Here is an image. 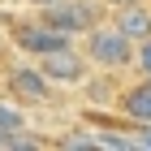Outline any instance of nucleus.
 <instances>
[{
    "label": "nucleus",
    "mask_w": 151,
    "mask_h": 151,
    "mask_svg": "<svg viewBox=\"0 0 151 151\" xmlns=\"http://www.w3.org/2000/svg\"><path fill=\"white\" fill-rule=\"evenodd\" d=\"M78 47L86 52L91 69H99V73H129L134 69V47L138 43H134L112 17H104V22H95L91 30L78 39Z\"/></svg>",
    "instance_id": "1"
},
{
    "label": "nucleus",
    "mask_w": 151,
    "mask_h": 151,
    "mask_svg": "<svg viewBox=\"0 0 151 151\" xmlns=\"http://www.w3.org/2000/svg\"><path fill=\"white\" fill-rule=\"evenodd\" d=\"M35 13L52 26V30H60V35H69V39H82L95 22L108 17V4L104 0H56V4L35 9Z\"/></svg>",
    "instance_id": "2"
},
{
    "label": "nucleus",
    "mask_w": 151,
    "mask_h": 151,
    "mask_svg": "<svg viewBox=\"0 0 151 151\" xmlns=\"http://www.w3.org/2000/svg\"><path fill=\"white\" fill-rule=\"evenodd\" d=\"M35 65L47 73L52 86H82V82L91 78V60H86V52L78 47V39H73V43L52 47V52H39Z\"/></svg>",
    "instance_id": "3"
},
{
    "label": "nucleus",
    "mask_w": 151,
    "mask_h": 151,
    "mask_svg": "<svg viewBox=\"0 0 151 151\" xmlns=\"http://www.w3.org/2000/svg\"><path fill=\"white\" fill-rule=\"evenodd\" d=\"M4 95H13L26 108H43V104H52L56 86L47 82V73L39 69L35 60H22V65H9L4 69Z\"/></svg>",
    "instance_id": "4"
},
{
    "label": "nucleus",
    "mask_w": 151,
    "mask_h": 151,
    "mask_svg": "<svg viewBox=\"0 0 151 151\" xmlns=\"http://www.w3.org/2000/svg\"><path fill=\"white\" fill-rule=\"evenodd\" d=\"M9 39H13V47L17 52H30V56H39V52H52V47H60V43H73L69 35H60V30H52V26L43 22V17H26L22 26H13L9 30Z\"/></svg>",
    "instance_id": "5"
},
{
    "label": "nucleus",
    "mask_w": 151,
    "mask_h": 151,
    "mask_svg": "<svg viewBox=\"0 0 151 151\" xmlns=\"http://www.w3.org/2000/svg\"><path fill=\"white\" fill-rule=\"evenodd\" d=\"M116 112L129 116L134 125H151V73H138V82L121 86V95H116Z\"/></svg>",
    "instance_id": "6"
},
{
    "label": "nucleus",
    "mask_w": 151,
    "mask_h": 151,
    "mask_svg": "<svg viewBox=\"0 0 151 151\" xmlns=\"http://www.w3.org/2000/svg\"><path fill=\"white\" fill-rule=\"evenodd\" d=\"M108 17H112V22L121 26L134 43L151 35V0H129V4H116V9H108Z\"/></svg>",
    "instance_id": "7"
},
{
    "label": "nucleus",
    "mask_w": 151,
    "mask_h": 151,
    "mask_svg": "<svg viewBox=\"0 0 151 151\" xmlns=\"http://www.w3.org/2000/svg\"><path fill=\"white\" fill-rule=\"evenodd\" d=\"M30 125L26 121V104H17L13 95H0V147H9L13 134H22Z\"/></svg>",
    "instance_id": "8"
},
{
    "label": "nucleus",
    "mask_w": 151,
    "mask_h": 151,
    "mask_svg": "<svg viewBox=\"0 0 151 151\" xmlns=\"http://www.w3.org/2000/svg\"><path fill=\"white\" fill-rule=\"evenodd\" d=\"M134 73H151V35L138 39V47H134Z\"/></svg>",
    "instance_id": "9"
},
{
    "label": "nucleus",
    "mask_w": 151,
    "mask_h": 151,
    "mask_svg": "<svg viewBox=\"0 0 151 151\" xmlns=\"http://www.w3.org/2000/svg\"><path fill=\"white\" fill-rule=\"evenodd\" d=\"M30 9H47V4H56V0H26Z\"/></svg>",
    "instance_id": "10"
},
{
    "label": "nucleus",
    "mask_w": 151,
    "mask_h": 151,
    "mask_svg": "<svg viewBox=\"0 0 151 151\" xmlns=\"http://www.w3.org/2000/svg\"><path fill=\"white\" fill-rule=\"evenodd\" d=\"M4 52H9V43H4V35H0V65H4Z\"/></svg>",
    "instance_id": "11"
},
{
    "label": "nucleus",
    "mask_w": 151,
    "mask_h": 151,
    "mask_svg": "<svg viewBox=\"0 0 151 151\" xmlns=\"http://www.w3.org/2000/svg\"><path fill=\"white\" fill-rule=\"evenodd\" d=\"M104 4H108V9H116V4H129V0H104Z\"/></svg>",
    "instance_id": "12"
},
{
    "label": "nucleus",
    "mask_w": 151,
    "mask_h": 151,
    "mask_svg": "<svg viewBox=\"0 0 151 151\" xmlns=\"http://www.w3.org/2000/svg\"><path fill=\"white\" fill-rule=\"evenodd\" d=\"M0 4H17V0H0Z\"/></svg>",
    "instance_id": "13"
}]
</instances>
